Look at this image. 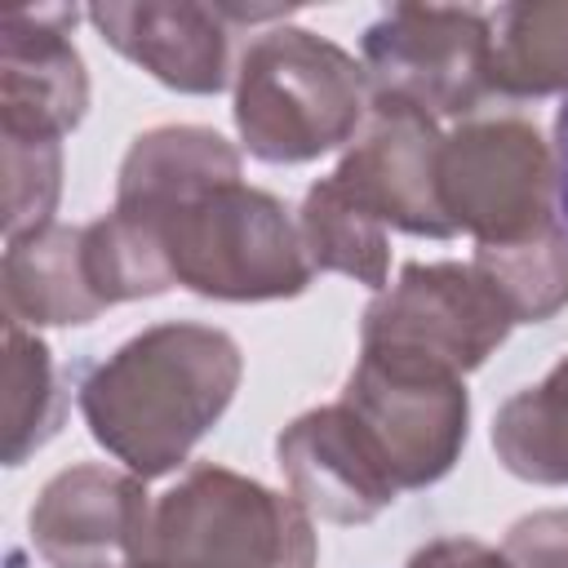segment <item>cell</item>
<instances>
[{
  "label": "cell",
  "instance_id": "obj_1",
  "mask_svg": "<svg viewBox=\"0 0 568 568\" xmlns=\"http://www.w3.org/2000/svg\"><path fill=\"white\" fill-rule=\"evenodd\" d=\"M240 377L244 355L226 328L169 320L93 364L75 386V404L89 435L124 462V470L160 479L222 422Z\"/></svg>",
  "mask_w": 568,
  "mask_h": 568
},
{
  "label": "cell",
  "instance_id": "obj_2",
  "mask_svg": "<svg viewBox=\"0 0 568 568\" xmlns=\"http://www.w3.org/2000/svg\"><path fill=\"white\" fill-rule=\"evenodd\" d=\"M373 106L364 67L306 27H271L235 67L240 146L262 164H306L355 142Z\"/></svg>",
  "mask_w": 568,
  "mask_h": 568
},
{
  "label": "cell",
  "instance_id": "obj_3",
  "mask_svg": "<svg viewBox=\"0 0 568 568\" xmlns=\"http://www.w3.org/2000/svg\"><path fill=\"white\" fill-rule=\"evenodd\" d=\"M311 510L217 462H195L151 501L138 568H315Z\"/></svg>",
  "mask_w": 568,
  "mask_h": 568
},
{
  "label": "cell",
  "instance_id": "obj_4",
  "mask_svg": "<svg viewBox=\"0 0 568 568\" xmlns=\"http://www.w3.org/2000/svg\"><path fill=\"white\" fill-rule=\"evenodd\" d=\"M142 222L160 235L173 284L213 302L297 297L315 275L297 217L284 200L248 182H222Z\"/></svg>",
  "mask_w": 568,
  "mask_h": 568
},
{
  "label": "cell",
  "instance_id": "obj_5",
  "mask_svg": "<svg viewBox=\"0 0 568 568\" xmlns=\"http://www.w3.org/2000/svg\"><path fill=\"white\" fill-rule=\"evenodd\" d=\"M439 204L475 248L519 244L559 217L555 151L524 115H470L439 142Z\"/></svg>",
  "mask_w": 568,
  "mask_h": 568
},
{
  "label": "cell",
  "instance_id": "obj_6",
  "mask_svg": "<svg viewBox=\"0 0 568 568\" xmlns=\"http://www.w3.org/2000/svg\"><path fill=\"white\" fill-rule=\"evenodd\" d=\"M337 399L368 430L399 493L439 484L466 448V377L435 359L386 346H359V359Z\"/></svg>",
  "mask_w": 568,
  "mask_h": 568
},
{
  "label": "cell",
  "instance_id": "obj_7",
  "mask_svg": "<svg viewBox=\"0 0 568 568\" xmlns=\"http://www.w3.org/2000/svg\"><path fill=\"white\" fill-rule=\"evenodd\" d=\"M368 93L404 102L430 120L484 115L497 98L488 80V13L462 4H390L359 36Z\"/></svg>",
  "mask_w": 568,
  "mask_h": 568
},
{
  "label": "cell",
  "instance_id": "obj_8",
  "mask_svg": "<svg viewBox=\"0 0 568 568\" xmlns=\"http://www.w3.org/2000/svg\"><path fill=\"white\" fill-rule=\"evenodd\" d=\"M515 320L493 284L470 262H404L359 320V346H386L435 359L453 373H475Z\"/></svg>",
  "mask_w": 568,
  "mask_h": 568
},
{
  "label": "cell",
  "instance_id": "obj_9",
  "mask_svg": "<svg viewBox=\"0 0 568 568\" xmlns=\"http://www.w3.org/2000/svg\"><path fill=\"white\" fill-rule=\"evenodd\" d=\"M439 142L430 115L373 98L364 129L328 178L386 231L453 240L457 231L439 204Z\"/></svg>",
  "mask_w": 568,
  "mask_h": 568
},
{
  "label": "cell",
  "instance_id": "obj_10",
  "mask_svg": "<svg viewBox=\"0 0 568 568\" xmlns=\"http://www.w3.org/2000/svg\"><path fill=\"white\" fill-rule=\"evenodd\" d=\"M146 519V479L102 462H80L40 488L27 528L49 568H138Z\"/></svg>",
  "mask_w": 568,
  "mask_h": 568
},
{
  "label": "cell",
  "instance_id": "obj_11",
  "mask_svg": "<svg viewBox=\"0 0 568 568\" xmlns=\"http://www.w3.org/2000/svg\"><path fill=\"white\" fill-rule=\"evenodd\" d=\"M75 4H36L0 18V138L62 142L89 111V75L71 44Z\"/></svg>",
  "mask_w": 568,
  "mask_h": 568
},
{
  "label": "cell",
  "instance_id": "obj_12",
  "mask_svg": "<svg viewBox=\"0 0 568 568\" xmlns=\"http://www.w3.org/2000/svg\"><path fill=\"white\" fill-rule=\"evenodd\" d=\"M275 462L311 519L368 524L399 497L386 457L342 399L293 417L275 439Z\"/></svg>",
  "mask_w": 568,
  "mask_h": 568
},
{
  "label": "cell",
  "instance_id": "obj_13",
  "mask_svg": "<svg viewBox=\"0 0 568 568\" xmlns=\"http://www.w3.org/2000/svg\"><path fill=\"white\" fill-rule=\"evenodd\" d=\"M84 18L93 31L151 80L178 93H222L235 84L231 36L235 18L226 4L195 0H102Z\"/></svg>",
  "mask_w": 568,
  "mask_h": 568
},
{
  "label": "cell",
  "instance_id": "obj_14",
  "mask_svg": "<svg viewBox=\"0 0 568 568\" xmlns=\"http://www.w3.org/2000/svg\"><path fill=\"white\" fill-rule=\"evenodd\" d=\"M222 182H240V151L209 124H160L133 138L120 160L115 204L133 217H155Z\"/></svg>",
  "mask_w": 568,
  "mask_h": 568
},
{
  "label": "cell",
  "instance_id": "obj_15",
  "mask_svg": "<svg viewBox=\"0 0 568 568\" xmlns=\"http://www.w3.org/2000/svg\"><path fill=\"white\" fill-rule=\"evenodd\" d=\"M0 288H4V320H18L27 328L89 324L106 311L84 280L80 226H62V222H49L4 244Z\"/></svg>",
  "mask_w": 568,
  "mask_h": 568
},
{
  "label": "cell",
  "instance_id": "obj_16",
  "mask_svg": "<svg viewBox=\"0 0 568 568\" xmlns=\"http://www.w3.org/2000/svg\"><path fill=\"white\" fill-rule=\"evenodd\" d=\"M488 80L497 98L568 93V0L488 9Z\"/></svg>",
  "mask_w": 568,
  "mask_h": 568
},
{
  "label": "cell",
  "instance_id": "obj_17",
  "mask_svg": "<svg viewBox=\"0 0 568 568\" xmlns=\"http://www.w3.org/2000/svg\"><path fill=\"white\" fill-rule=\"evenodd\" d=\"M493 453L515 479L568 488V355L497 408Z\"/></svg>",
  "mask_w": 568,
  "mask_h": 568
},
{
  "label": "cell",
  "instance_id": "obj_18",
  "mask_svg": "<svg viewBox=\"0 0 568 568\" xmlns=\"http://www.w3.org/2000/svg\"><path fill=\"white\" fill-rule=\"evenodd\" d=\"M297 235L311 271H333L373 293L386 288L390 275V240L377 217H368L333 178L311 182L297 209Z\"/></svg>",
  "mask_w": 568,
  "mask_h": 568
},
{
  "label": "cell",
  "instance_id": "obj_19",
  "mask_svg": "<svg viewBox=\"0 0 568 568\" xmlns=\"http://www.w3.org/2000/svg\"><path fill=\"white\" fill-rule=\"evenodd\" d=\"M80 262L102 306L160 297L173 288V271L160 248V235L142 217H129L120 209L80 226Z\"/></svg>",
  "mask_w": 568,
  "mask_h": 568
},
{
  "label": "cell",
  "instance_id": "obj_20",
  "mask_svg": "<svg viewBox=\"0 0 568 568\" xmlns=\"http://www.w3.org/2000/svg\"><path fill=\"white\" fill-rule=\"evenodd\" d=\"M67 413V395L53 373L44 337L18 320H4V466H22L44 448Z\"/></svg>",
  "mask_w": 568,
  "mask_h": 568
},
{
  "label": "cell",
  "instance_id": "obj_21",
  "mask_svg": "<svg viewBox=\"0 0 568 568\" xmlns=\"http://www.w3.org/2000/svg\"><path fill=\"white\" fill-rule=\"evenodd\" d=\"M470 266L493 284L515 324H546L568 306V231L559 217L519 244L475 248Z\"/></svg>",
  "mask_w": 568,
  "mask_h": 568
},
{
  "label": "cell",
  "instance_id": "obj_22",
  "mask_svg": "<svg viewBox=\"0 0 568 568\" xmlns=\"http://www.w3.org/2000/svg\"><path fill=\"white\" fill-rule=\"evenodd\" d=\"M0 169H4V240L49 226L62 195V142L0 138Z\"/></svg>",
  "mask_w": 568,
  "mask_h": 568
},
{
  "label": "cell",
  "instance_id": "obj_23",
  "mask_svg": "<svg viewBox=\"0 0 568 568\" xmlns=\"http://www.w3.org/2000/svg\"><path fill=\"white\" fill-rule=\"evenodd\" d=\"M515 568H568V510H532L515 519L497 546Z\"/></svg>",
  "mask_w": 568,
  "mask_h": 568
},
{
  "label": "cell",
  "instance_id": "obj_24",
  "mask_svg": "<svg viewBox=\"0 0 568 568\" xmlns=\"http://www.w3.org/2000/svg\"><path fill=\"white\" fill-rule=\"evenodd\" d=\"M408 568H515V564L475 537H435L408 559Z\"/></svg>",
  "mask_w": 568,
  "mask_h": 568
},
{
  "label": "cell",
  "instance_id": "obj_25",
  "mask_svg": "<svg viewBox=\"0 0 568 568\" xmlns=\"http://www.w3.org/2000/svg\"><path fill=\"white\" fill-rule=\"evenodd\" d=\"M555 204H559V222L568 231V102L555 111Z\"/></svg>",
  "mask_w": 568,
  "mask_h": 568
}]
</instances>
